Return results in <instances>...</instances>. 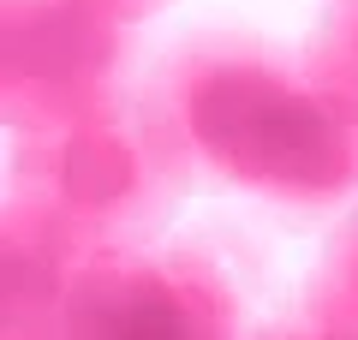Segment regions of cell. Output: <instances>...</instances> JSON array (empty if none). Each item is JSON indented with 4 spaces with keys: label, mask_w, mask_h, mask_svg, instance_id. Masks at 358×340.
Masks as SVG:
<instances>
[{
    "label": "cell",
    "mask_w": 358,
    "mask_h": 340,
    "mask_svg": "<svg viewBox=\"0 0 358 340\" xmlns=\"http://www.w3.org/2000/svg\"><path fill=\"white\" fill-rule=\"evenodd\" d=\"M197 179L281 215H334L358 197V120L305 60L257 36H192L138 84Z\"/></svg>",
    "instance_id": "1"
},
{
    "label": "cell",
    "mask_w": 358,
    "mask_h": 340,
    "mask_svg": "<svg viewBox=\"0 0 358 340\" xmlns=\"http://www.w3.org/2000/svg\"><path fill=\"white\" fill-rule=\"evenodd\" d=\"M192 179V162L143 108V96H126L72 126L24 132L6 155V191L42 203L90 245L150 239L185 203Z\"/></svg>",
    "instance_id": "2"
},
{
    "label": "cell",
    "mask_w": 358,
    "mask_h": 340,
    "mask_svg": "<svg viewBox=\"0 0 358 340\" xmlns=\"http://www.w3.org/2000/svg\"><path fill=\"white\" fill-rule=\"evenodd\" d=\"M138 96V18L114 0H0L6 132H48Z\"/></svg>",
    "instance_id": "3"
},
{
    "label": "cell",
    "mask_w": 358,
    "mask_h": 340,
    "mask_svg": "<svg viewBox=\"0 0 358 340\" xmlns=\"http://www.w3.org/2000/svg\"><path fill=\"white\" fill-rule=\"evenodd\" d=\"M60 340H245L239 292L197 245H102L78 269Z\"/></svg>",
    "instance_id": "4"
},
{
    "label": "cell",
    "mask_w": 358,
    "mask_h": 340,
    "mask_svg": "<svg viewBox=\"0 0 358 340\" xmlns=\"http://www.w3.org/2000/svg\"><path fill=\"white\" fill-rule=\"evenodd\" d=\"M96 251L102 245H90L60 215L6 191V215H0V340H60L66 292Z\"/></svg>",
    "instance_id": "5"
},
{
    "label": "cell",
    "mask_w": 358,
    "mask_h": 340,
    "mask_svg": "<svg viewBox=\"0 0 358 340\" xmlns=\"http://www.w3.org/2000/svg\"><path fill=\"white\" fill-rule=\"evenodd\" d=\"M305 316L329 340H358V209L329 233L305 281Z\"/></svg>",
    "instance_id": "6"
},
{
    "label": "cell",
    "mask_w": 358,
    "mask_h": 340,
    "mask_svg": "<svg viewBox=\"0 0 358 340\" xmlns=\"http://www.w3.org/2000/svg\"><path fill=\"white\" fill-rule=\"evenodd\" d=\"M305 66L317 72V84L358 120V0H329L322 24L310 30Z\"/></svg>",
    "instance_id": "7"
},
{
    "label": "cell",
    "mask_w": 358,
    "mask_h": 340,
    "mask_svg": "<svg viewBox=\"0 0 358 340\" xmlns=\"http://www.w3.org/2000/svg\"><path fill=\"white\" fill-rule=\"evenodd\" d=\"M245 340H329L310 316H281V323H263V328H251Z\"/></svg>",
    "instance_id": "8"
},
{
    "label": "cell",
    "mask_w": 358,
    "mask_h": 340,
    "mask_svg": "<svg viewBox=\"0 0 358 340\" xmlns=\"http://www.w3.org/2000/svg\"><path fill=\"white\" fill-rule=\"evenodd\" d=\"M114 6H120V13H126V18H138V24H143V18L167 13V6H173V0H114Z\"/></svg>",
    "instance_id": "9"
}]
</instances>
